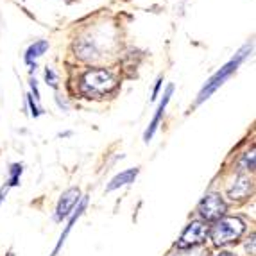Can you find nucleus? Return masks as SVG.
<instances>
[{
    "mask_svg": "<svg viewBox=\"0 0 256 256\" xmlns=\"http://www.w3.org/2000/svg\"><path fill=\"white\" fill-rule=\"evenodd\" d=\"M215 256H235L233 252H228V251H224V252H218V254H215Z\"/></svg>",
    "mask_w": 256,
    "mask_h": 256,
    "instance_id": "19",
    "label": "nucleus"
},
{
    "mask_svg": "<svg viewBox=\"0 0 256 256\" xmlns=\"http://www.w3.org/2000/svg\"><path fill=\"white\" fill-rule=\"evenodd\" d=\"M251 50H252V45H246L238 54H235L233 60H230L217 74H214V76L210 77L208 81H206V84L202 86L199 97H197V104H202L204 100H208V98L212 97V95H214L231 76H233V72H236V68H238L240 64H242V61L251 54Z\"/></svg>",
    "mask_w": 256,
    "mask_h": 256,
    "instance_id": "1",
    "label": "nucleus"
},
{
    "mask_svg": "<svg viewBox=\"0 0 256 256\" xmlns=\"http://www.w3.org/2000/svg\"><path fill=\"white\" fill-rule=\"evenodd\" d=\"M244 165L248 166L249 170H252V168H254V149L244 156Z\"/></svg>",
    "mask_w": 256,
    "mask_h": 256,
    "instance_id": "14",
    "label": "nucleus"
},
{
    "mask_svg": "<svg viewBox=\"0 0 256 256\" xmlns=\"http://www.w3.org/2000/svg\"><path fill=\"white\" fill-rule=\"evenodd\" d=\"M81 201V192L79 188H68L66 192L61 196L60 202H58V208H56V220H63L72 214L74 206Z\"/></svg>",
    "mask_w": 256,
    "mask_h": 256,
    "instance_id": "6",
    "label": "nucleus"
},
{
    "mask_svg": "<svg viewBox=\"0 0 256 256\" xmlns=\"http://www.w3.org/2000/svg\"><path fill=\"white\" fill-rule=\"evenodd\" d=\"M210 235V228L206 226V222L201 220H194L186 226V230L181 233L180 240L176 244V248L180 249H194L197 246L204 244V240Z\"/></svg>",
    "mask_w": 256,
    "mask_h": 256,
    "instance_id": "4",
    "label": "nucleus"
},
{
    "mask_svg": "<svg viewBox=\"0 0 256 256\" xmlns=\"http://www.w3.org/2000/svg\"><path fill=\"white\" fill-rule=\"evenodd\" d=\"M172 94H174V86L168 84V86H166L165 94H163V100H162V102H160L158 110H156V115L152 116V120H150V124H149V128H147L146 134H144V140H146V142H150V140H152L154 132H156V129H158L160 122H162L163 113H165V110H166V104L170 102Z\"/></svg>",
    "mask_w": 256,
    "mask_h": 256,
    "instance_id": "7",
    "label": "nucleus"
},
{
    "mask_svg": "<svg viewBox=\"0 0 256 256\" xmlns=\"http://www.w3.org/2000/svg\"><path fill=\"white\" fill-rule=\"evenodd\" d=\"M136 176H138V168H129V170L120 172L118 176H115V178L110 181V184L106 186V192H113V190H116V188L132 183V181L136 180Z\"/></svg>",
    "mask_w": 256,
    "mask_h": 256,
    "instance_id": "9",
    "label": "nucleus"
},
{
    "mask_svg": "<svg viewBox=\"0 0 256 256\" xmlns=\"http://www.w3.org/2000/svg\"><path fill=\"white\" fill-rule=\"evenodd\" d=\"M27 102H29L30 110H32V116H38V115H40V110H38V106H36L34 98H32V95H27Z\"/></svg>",
    "mask_w": 256,
    "mask_h": 256,
    "instance_id": "16",
    "label": "nucleus"
},
{
    "mask_svg": "<svg viewBox=\"0 0 256 256\" xmlns=\"http://www.w3.org/2000/svg\"><path fill=\"white\" fill-rule=\"evenodd\" d=\"M45 81H47V84H50L52 88H56V74L52 72L50 68L45 70Z\"/></svg>",
    "mask_w": 256,
    "mask_h": 256,
    "instance_id": "15",
    "label": "nucleus"
},
{
    "mask_svg": "<svg viewBox=\"0 0 256 256\" xmlns=\"http://www.w3.org/2000/svg\"><path fill=\"white\" fill-rule=\"evenodd\" d=\"M86 197L84 199H81L79 201V206H77V210L72 214V217H70V220H68V224H66V228H64V231H63V235L60 236V242H58V246H56V249H54V252H52V256H56L58 254V251L61 249V246L64 244V240H66V236H68V233H70V230H72V226L77 222V218L81 217L82 215V212H84V208H86Z\"/></svg>",
    "mask_w": 256,
    "mask_h": 256,
    "instance_id": "10",
    "label": "nucleus"
},
{
    "mask_svg": "<svg viewBox=\"0 0 256 256\" xmlns=\"http://www.w3.org/2000/svg\"><path fill=\"white\" fill-rule=\"evenodd\" d=\"M47 48H48V43L43 42V40L42 42H36L34 45H30L26 52V63L29 64V66H32V68H36V60H38L42 54H45Z\"/></svg>",
    "mask_w": 256,
    "mask_h": 256,
    "instance_id": "11",
    "label": "nucleus"
},
{
    "mask_svg": "<svg viewBox=\"0 0 256 256\" xmlns=\"http://www.w3.org/2000/svg\"><path fill=\"white\" fill-rule=\"evenodd\" d=\"M180 251V249H178ZM174 256H206V249H181L178 254Z\"/></svg>",
    "mask_w": 256,
    "mask_h": 256,
    "instance_id": "13",
    "label": "nucleus"
},
{
    "mask_svg": "<svg viewBox=\"0 0 256 256\" xmlns=\"http://www.w3.org/2000/svg\"><path fill=\"white\" fill-rule=\"evenodd\" d=\"M22 172H24V166L20 165V163H14V165H11V178H9L8 181V188L9 186H16L18 183H20V176Z\"/></svg>",
    "mask_w": 256,
    "mask_h": 256,
    "instance_id": "12",
    "label": "nucleus"
},
{
    "mask_svg": "<svg viewBox=\"0 0 256 256\" xmlns=\"http://www.w3.org/2000/svg\"><path fill=\"white\" fill-rule=\"evenodd\" d=\"M162 82H163V79L162 77H158V81H156V86H154V90H152V100H156V97H158V92H160V88H162Z\"/></svg>",
    "mask_w": 256,
    "mask_h": 256,
    "instance_id": "17",
    "label": "nucleus"
},
{
    "mask_svg": "<svg viewBox=\"0 0 256 256\" xmlns=\"http://www.w3.org/2000/svg\"><path fill=\"white\" fill-rule=\"evenodd\" d=\"M244 231H246V224L238 217H220L212 228L210 235L217 246H226V244L236 242Z\"/></svg>",
    "mask_w": 256,
    "mask_h": 256,
    "instance_id": "2",
    "label": "nucleus"
},
{
    "mask_svg": "<svg viewBox=\"0 0 256 256\" xmlns=\"http://www.w3.org/2000/svg\"><path fill=\"white\" fill-rule=\"evenodd\" d=\"M249 192H251V180H249L248 176L240 174L235 180V183H233V186L228 190V196L233 201H240L244 197H248Z\"/></svg>",
    "mask_w": 256,
    "mask_h": 256,
    "instance_id": "8",
    "label": "nucleus"
},
{
    "mask_svg": "<svg viewBox=\"0 0 256 256\" xmlns=\"http://www.w3.org/2000/svg\"><path fill=\"white\" fill-rule=\"evenodd\" d=\"M113 88H115V77L104 68L88 70L82 77V90L90 95H104Z\"/></svg>",
    "mask_w": 256,
    "mask_h": 256,
    "instance_id": "3",
    "label": "nucleus"
},
{
    "mask_svg": "<svg viewBox=\"0 0 256 256\" xmlns=\"http://www.w3.org/2000/svg\"><path fill=\"white\" fill-rule=\"evenodd\" d=\"M30 88H32V94H34V98H36V100H40V92H38V86H36V81H34V79L30 81Z\"/></svg>",
    "mask_w": 256,
    "mask_h": 256,
    "instance_id": "18",
    "label": "nucleus"
},
{
    "mask_svg": "<svg viewBox=\"0 0 256 256\" xmlns=\"http://www.w3.org/2000/svg\"><path fill=\"white\" fill-rule=\"evenodd\" d=\"M226 214V202L218 194H210L199 202V215L208 222H217Z\"/></svg>",
    "mask_w": 256,
    "mask_h": 256,
    "instance_id": "5",
    "label": "nucleus"
}]
</instances>
